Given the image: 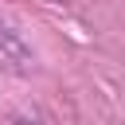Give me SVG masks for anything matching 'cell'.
Listing matches in <instances>:
<instances>
[{"mask_svg":"<svg viewBox=\"0 0 125 125\" xmlns=\"http://www.w3.org/2000/svg\"><path fill=\"white\" fill-rule=\"evenodd\" d=\"M0 66L12 74H31L35 70V51L20 39V31L0 16Z\"/></svg>","mask_w":125,"mask_h":125,"instance_id":"1","label":"cell"}]
</instances>
